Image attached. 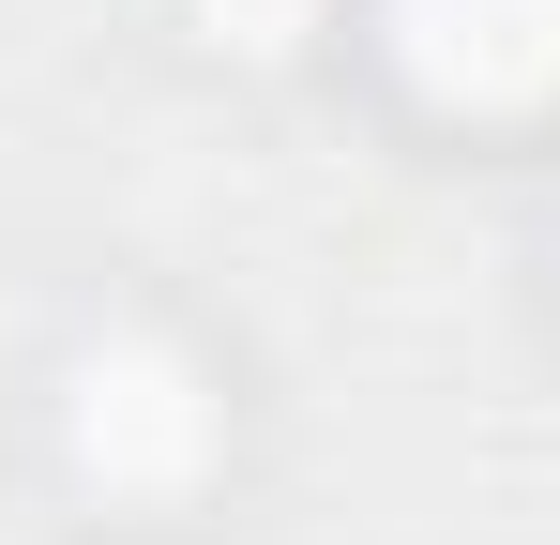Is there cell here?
<instances>
[{"instance_id": "1", "label": "cell", "mask_w": 560, "mask_h": 545, "mask_svg": "<svg viewBox=\"0 0 560 545\" xmlns=\"http://www.w3.org/2000/svg\"><path fill=\"white\" fill-rule=\"evenodd\" d=\"M61 454L92 469L106 500H183L212 469V379L167 334H92L61 363Z\"/></svg>"}, {"instance_id": "2", "label": "cell", "mask_w": 560, "mask_h": 545, "mask_svg": "<svg viewBox=\"0 0 560 545\" xmlns=\"http://www.w3.org/2000/svg\"><path fill=\"white\" fill-rule=\"evenodd\" d=\"M409 91L440 106H546L560 91V0H378Z\"/></svg>"}, {"instance_id": "3", "label": "cell", "mask_w": 560, "mask_h": 545, "mask_svg": "<svg viewBox=\"0 0 560 545\" xmlns=\"http://www.w3.org/2000/svg\"><path fill=\"white\" fill-rule=\"evenodd\" d=\"M197 15H212V46H288L318 0H197Z\"/></svg>"}]
</instances>
